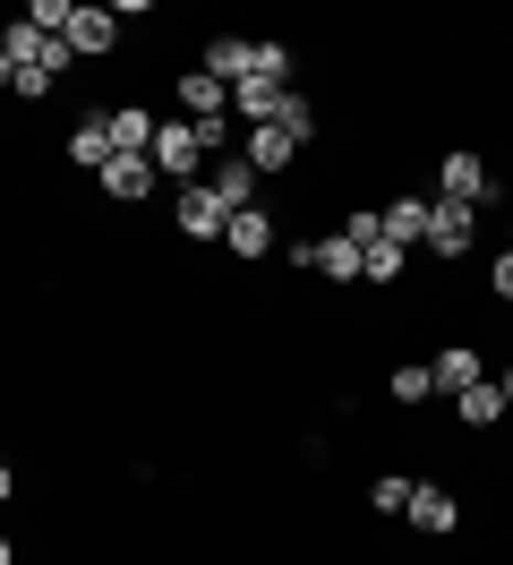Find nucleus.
Returning <instances> with one entry per match:
<instances>
[{
	"label": "nucleus",
	"instance_id": "nucleus-4",
	"mask_svg": "<svg viewBox=\"0 0 513 565\" xmlns=\"http://www.w3.org/2000/svg\"><path fill=\"white\" fill-rule=\"evenodd\" d=\"M61 43H68V61H111V52H120V9L77 0V9H68V26H61Z\"/></svg>",
	"mask_w": 513,
	"mask_h": 565
},
{
	"label": "nucleus",
	"instance_id": "nucleus-18",
	"mask_svg": "<svg viewBox=\"0 0 513 565\" xmlns=\"http://www.w3.org/2000/svg\"><path fill=\"white\" fill-rule=\"evenodd\" d=\"M385 394H394V412H428V403H437L428 360H394V369H385Z\"/></svg>",
	"mask_w": 513,
	"mask_h": 565
},
{
	"label": "nucleus",
	"instance_id": "nucleus-19",
	"mask_svg": "<svg viewBox=\"0 0 513 565\" xmlns=\"http://www.w3.org/2000/svg\"><path fill=\"white\" fill-rule=\"evenodd\" d=\"M274 129H291V138H300V154H308V146H317V129H325V111H317V95H308V86H291V95L274 104Z\"/></svg>",
	"mask_w": 513,
	"mask_h": 565
},
{
	"label": "nucleus",
	"instance_id": "nucleus-28",
	"mask_svg": "<svg viewBox=\"0 0 513 565\" xmlns=\"http://www.w3.org/2000/svg\"><path fill=\"white\" fill-rule=\"evenodd\" d=\"M0 565H18V540H9V531H0Z\"/></svg>",
	"mask_w": 513,
	"mask_h": 565
},
{
	"label": "nucleus",
	"instance_id": "nucleus-3",
	"mask_svg": "<svg viewBox=\"0 0 513 565\" xmlns=\"http://www.w3.org/2000/svg\"><path fill=\"white\" fill-rule=\"evenodd\" d=\"M437 198H462V206H505V180L488 172L479 146H445L437 154Z\"/></svg>",
	"mask_w": 513,
	"mask_h": 565
},
{
	"label": "nucleus",
	"instance_id": "nucleus-23",
	"mask_svg": "<svg viewBox=\"0 0 513 565\" xmlns=\"http://www.w3.org/2000/svg\"><path fill=\"white\" fill-rule=\"evenodd\" d=\"M248 77H266V86H291V77H300V52H291V43H274V35H257V61H248Z\"/></svg>",
	"mask_w": 513,
	"mask_h": 565
},
{
	"label": "nucleus",
	"instance_id": "nucleus-27",
	"mask_svg": "<svg viewBox=\"0 0 513 565\" xmlns=\"http://www.w3.org/2000/svg\"><path fill=\"white\" fill-rule=\"evenodd\" d=\"M9 86H18V61H9V52H0V95H9Z\"/></svg>",
	"mask_w": 513,
	"mask_h": 565
},
{
	"label": "nucleus",
	"instance_id": "nucleus-29",
	"mask_svg": "<svg viewBox=\"0 0 513 565\" xmlns=\"http://www.w3.org/2000/svg\"><path fill=\"white\" fill-rule=\"evenodd\" d=\"M505 248H513V214H505Z\"/></svg>",
	"mask_w": 513,
	"mask_h": 565
},
{
	"label": "nucleus",
	"instance_id": "nucleus-8",
	"mask_svg": "<svg viewBox=\"0 0 513 565\" xmlns=\"http://www.w3.org/2000/svg\"><path fill=\"white\" fill-rule=\"evenodd\" d=\"M171 104H180V120H232V86L223 77H205L197 61L171 77Z\"/></svg>",
	"mask_w": 513,
	"mask_h": 565
},
{
	"label": "nucleus",
	"instance_id": "nucleus-13",
	"mask_svg": "<svg viewBox=\"0 0 513 565\" xmlns=\"http://www.w3.org/2000/svg\"><path fill=\"white\" fill-rule=\"evenodd\" d=\"M274 223H282L274 206H239L232 223H223V248H232L239 266H257V257H274Z\"/></svg>",
	"mask_w": 513,
	"mask_h": 565
},
{
	"label": "nucleus",
	"instance_id": "nucleus-12",
	"mask_svg": "<svg viewBox=\"0 0 513 565\" xmlns=\"http://www.w3.org/2000/svg\"><path fill=\"white\" fill-rule=\"evenodd\" d=\"M154 120H163V111H154V104H137V95H120V104H103V129H111V154H146V146H154Z\"/></svg>",
	"mask_w": 513,
	"mask_h": 565
},
{
	"label": "nucleus",
	"instance_id": "nucleus-16",
	"mask_svg": "<svg viewBox=\"0 0 513 565\" xmlns=\"http://www.w3.org/2000/svg\"><path fill=\"white\" fill-rule=\"evenodd\" d=\"M360 266H368V248L351 241V232H317V275H325V282L360 291Z\"/></svg>",
	"mask_w": 513,
	"mask_h": 565
},
{
	"label": "nucleus",
	"instance_id": "nucleus-25",
	"mask_svg": "<svg viewBox=\"0 0 513 565\" xmlns=\"http://www.w3.org/2000/svg\"><path fill=\"white\" fill-rule=\"evenodd\" d=\"M9 505H18V462L0 455V514H9Z\"/></svg>",
	"mask_w": 513,
	"mask_h": 565
},
{
	"label": "nucleus",
	"instance_id": "nucleus-24",
	"mask_svg": "<svg viewBox=\"0 0 513 565\" xmlns=\"http://www.w3.org/2000/svg\"><path fill=\"white\" fill-rule=\"evenodd\" d=\"M488 300H496V309H513V248H496V257H488Z\"/></svg>",
	"mask_w": 513,
	"mask_h": 565
},
{
	"label": "nucleus",
	"instance_id": "nucleus-1",
	"mask_svg": "<svg viewBox=\"0 0 513 565\" xmlns=\"http://www.w3.org/2000/svg\"><path fill=\"white\" fill-rule=\"evenodd\" d=\"M146 163H154V180H205V138H197V120H180V111H163L154 120V146H146Z\"/></svg>",
	"mask_w": 513,
	"mask_h": 565
},
{
	"label": "nucleus",
	"instance_id": "nucleus-21",
	"mask_svg": "<svg viewBox=\"0 0 513 565\" xmlns=\"http://www.w3.org/2000/svg\"><path fill=\"white\" fill-rule=\"evenodd\" d=\"M403 275H410V248L376 241V248H368V266H360V291H403Z\"/></svg>",
	"mask_w": 513,
	"mask_h": 565
},
{
	"label": "nucleus",
	"instance_id": "nucleus-22",
	"mask_svg": "<svg viewBox=\"0 0 513 565\" xmlns=\"http://www.w3.org/2000/svg\"><path fill=\"white\" fill-rule=\"evenodd\" d=\"M410 489H419L410 471H376V480H368V514H385V523H403V514H410Z\"/></svg>",
	"mask_w": 513,
	"mask_h": 565
},
{
	"label": "nucleus",
	"instance_id": "nucleus-11",
	"mask_svg": "<svg viewBox=\"0 0 513 565\" xmlns=\"http://www.w3.org/2000/svg\"><path fill=\"white\" fill-rule=\"evenodd\" d=\"M61 163H68V172H103V163H111V129H103V104L68 120V138H61Z\"/></svg>",
	"mask_w": 513,
	"mask_h": 565
},
{
	"label": "nucleus",
	"instance_id": "nucleus-20",
	"mask_svg": "<svg viewBox=\"0 0 513 565\" xmlns=\"http://www.w3.org/2000/svg\"><path fill=\"white\" fill-rule=\"evenodd\" d=\"M453 420H462V428H505L513 412H505V394H496V377H479V386L453 403Z\"/></svg>",
	"mask_w": 513,
	"mask_h": 565
},
{
	"label": "nucleus",
	"instance_id": "nucleus-10",
	"mask_svg": "<svg viewBox=\"0 0 513 565\" xmlns=\"http://www.w3.org/2000/svg\"><path fill=\"white\" fill-rule=\"evenodd\" d=\"M239 163H248L257 180H282V172H300V138L266 120V129H248V138H239Z\"/></svg>",
	"mask_w": 513,
	"mask_h": 565
},
{
	"label": "nucleus",
	"instance_id": "nucleus-2",
	"mask_svg": "<svg viewBox=\"0 0 513 565\" xmlns=\"http://www.w3.org/2000/svg\"><path fill=\"white\" fill-rule=\"evenodd\" d=\"M419 248H428V266H462V257L479 248V206L428 189V241H419Z\"/></svg>",
	"mask_w": 513,
	"mask_h": 565
},
{
	"label": "nucleus",
	"instance_id": "nucleus-26",
	"mask_svg": "<svg viewBox=\"0 0 513 565\" xmlns=\"http://www.w3.org/2000/svg\"><path fill=\"white\" fill-rule=\"evenodd\" d=\"M496 394H505V412H513V360H496Z\"/></svg>",
	"mask_w": 513,
	"mask_h": 565
},
{
	"label": "nucleus",
	"instance_id": "nucleus-15",
	"mask_svg": "<svg viewBox=\"0 0 513 565\" xmlns=\"http://www.w3.org/2000/svg\"><path fill=\"white\" fill-rule=\"evenodd\" d=\"M205 189H214V206H223V214L266 206V198H257V172H248L239 154H214V163H205Z\"/></svg>",
	"mask_w": 513,
	"mask_h": 565
},
{
	"label": "nucleus",
	"instance_id": "nucleus-14",
	"mask_svg": "<svg viewBox=\"0 0 513 565\" xmlns=\"http://www.w3.org/2000/svg\"><path fill=\"white\" fill-rule=\"evenodd\" d=\"M376 223H385V241H394V248H419V241H428V189H394V198L376 206Z\"/></svg>",
	"mask_w": 513,
	"mask_h": 565
},
{
	"label": "nucleus",
	"instance_id": "nucleus-17",
	"mask_svg": "<svg viewBox=\"0 0 513 565\" xmlns=\"http://www.w3.org/2000/svg\"><path fill=\"white\" fill-rule=\"evenodd\" d=\"M248 61H257V35H205V52H197V70L223 77V86H239V77H248Z\"/></svg>",
	"mask_w": 513,
	"mask_h": 565
},
{
	"label": "nucleus",
	"instance_id": "nucleus-6",
	"mask_svg": "<svg viewBox=\"0 0 513 565\" xmlns=\"http://www.w3.org/2000/svg\"><path fill=\"white\" fill-rule=\"evenodd\" d=\"M479 377H488V352H479V343H445V352H428V386H437V403H462Z\"/></svg>",
	"mask_w": 513,
	"mask_h": 565
},
{
	"label": "nucleus",
	"instance_id": "nucleus-7",
	"mask_svg": "<svg viewBox=\"0 0 513 565\" xmlns=\"http://www.w3.org/2000/svg\"><path fill=\"white\" fill-rule=\"evenodd\" d=\"M410 531H419V540H453V531H462V497L445 489V480H419V489H410V514H403Z\"/></svg>",
	"mask_w": 513,
	"mask_h": 565
},
{
	"label": "nucleus",
	"instance_id": "nucleus-9",
	"mask_svg": "<svg viewBox=\"0 0 513 565\" xmlns=\"http://www.w3.org/2000/svg\"><path fill=\"white\" fill-rule=\"evenodd\" d=\"M95 189H103V198H111L120 214H129V206H146L163 180H154V163H146V154H111V163L95 172Z\"/></svg>",
	"mask_w": 513,
	"mask_h": 565
},
{
	"label": "nucleus",
	"instance_id": "nucleus-5",
	"mask_svg": "<svg viewBox=\"0 0 513 565\" xmlns=\"http://www.w3.org/2000/svg\"><path fill=\"white\" fill-rule=\"evenodd\" d=\"M223 223H232V214L214 206V189H205V180H189V189L171 198V232H180L189 248H214V241H223Z\"/></svg>",
	"mask_w": 513,
	"mask_h": 565
}]
</instances>
